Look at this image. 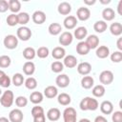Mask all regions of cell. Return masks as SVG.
<instances>
[{"label":"cell","mask_w":122,"mask_h":122,"mask_svg":"<svg viewBox=\"0 0 122 122\" xmlns=\"http://www.w3.org/2000/svg\"><path fill=\"white\" fill-rule=\"evenodd\" d=\"M117 12L119 15H122V0L119 1L118 5H117Z\"/></svg>","instance_id":"51"},{"label":"cell","mask_w":122,"mask_h":122,"mask_svg":"<svg viewBox=\"0 0 122 122\" xmlns=\"http://www.w3.org/2000/svg\"><path fill=\"white\" fill-rule=\"evenodd\" d=\"M100 111L104 114H111L113 112V105L111 101L105 100L100 104Z\"/></svg>","instance_id":"17"},{"label":"cell","mask_w":122,"mask_h":122,"mask_svg":"<svg viewBox=\"0 0 122 122\" xmlns=\"http://www.w3.org/2000/svg\"><path fill=\"white\" fill-rule=\"evenodd\" d=\"M9 10L12 13H16L21 9V3L18 0H10L9 2Z\"/></svg>","instance_id":"35"},{"label":"cell","mask_w":122,"mask_h":122,"mask_svg":"<svg viewBox=\"0 0 122 122\" xmlns=\"http://www.w3.org/2000/svg\"><path fill=\"white\" fill-rule=\"evenodd\" d=\"M100 2H101V4H109V3H111L110 0H108V1H103V0H101Z\"/></svg>","instance_id":"56"},{"label":"cell","mask_w":122,"mask_h":122,"mask_svg":"<svg viewBox=\"0 0 122 122\" xmlns=\"http://www.w3.org/2000/svg\"><path fill=\"white\" fill-rule=\"evenodd\" d=\"M95 2H96L95 0H92V1H91V0H84V3H85L86 5H89V6L95 4Z\"/></svg>","instance_id":"52"},{"label":"cell","mask_w":122,"mask_h":122,"mask_svg":"<svg viewBox=\"0 0 122 122\" xmlns=\"http://www.w3.org/2000/svg\"><path fill=\"white\" fill-rule=\"evenodd\" d=\"M5 75H6L5 71H2V70H0V80H1V79H2V78L5 76Z\"/></svg>","instance_id":"54"},{"label":"cell","mask_w":122,"mask_h":122,"mask_svg":"<svg viewBox=\"0 0 122 122\" xmlns=\"http://www.w3.org/2000/svg\"><path fill=\"white\" fill-rule=\"evenodd\" d=\"M77 23H78V20L73 15H68L64 19V21H63V25H64V27L67 30H72V29H74L76 27Z\"/></svg>","instance_id":"11"},{"label":"cell","mask_w":122,"mask_h":122,"mask_svg":"<svg viewBox=\"0 0 122 122\" xmlns=\"http://www.w3.org/2000/svg\"><path fill=\"white\" fill-rule=\"evenodd\" d=\"M79 107L82 111H95L99 107V104L95 98L87 96L80 101Z\"/></svg>","instance_id":"1"},{"label":"cell","mask_w":122,"mask_h":122,"mask_svg":"<svg viewBox=\"0 0 122 122\" xmlns=\"http://www.w3.org/2000/svg\"><path fill=\"white\" fill-rule=\"evenodd\" d=\"M77 113L74 108L67 107L63 112V119L64 122H76Z\"/></svg>","instance_id":"4"},{"label":"cell","mask_w":122,"mask_h":122,"mask_svg":"<svg viewBox=\"0 0 122 122\" xmlns=\"http://www.w3.org/2000/svg\"><path fill=\"white\" fill-rule=\"evenodd\" d=\"M9 10V3L6 0H0V12H6Z\"/></svg>","instance_id":"47"},{"label":"cell","mask_w":122,"mask_h":122,"mask_svg":"<svg viewBox=\"0 0 122 122\" xmlns=\"http://www.w3.org/2000/svg\"><path fill=\"white\" fill-rule=\"evenodd\" d=\"M31 112L32 117H34V116H36V115H39V114L44 113V109H43L42 107H40V106L36 105V106L32 107V109H31V112Z\"/></svg>","instance_id":"45"},{"label":"cell","mask_w":122,"mask_h":122,"mask_svg":"<svg viewBox=\"0 0 122 122\" xmlns=\"http://www.w3.org/2000/svg\"><path fill=\"white\" fill-rule=\"evenodd\" d=\"M79 122H91V121L88 118H82V119L79 120Z\"/></svg>","instance_id":"55"},{"label":"cell","mask_w":122,"mask_h":122,"mask_svg":"<svg viewBox=\"0 0 122 122\" xmlns=\"http://www.w3.org/2000/svg\"><path fill=\"white\" fill-rule=\"evenodd\" d=\"M108 28V25L107 23L104 21V20H99V21H96L94 24H93V30L98 32V33H102L104 32Z\"/></svg>","instance_id":"29"},{"label":"cell","mask_w":122,"mask_h":122,"mask_svg":"<svg viewBox=\"0 0 122 122\" xmlns=\"http://www.w3.org/2000/svg\"><path fill=\"white\" fill-rule=\"evenodd\" d=\"M45 121H46V117H45L44 113L36 115L33 117V122H45Z\"/></svg>","instance_id":"48"},{"label":"cell","mask_w":122,"mask_h":122,"mask_svg":"<svg viewBox=\"0 0 122 122\" xmlns=\"http://www.w3.org/2000/svg\"><path fill=\"white\" fill-rule=\"evenodd\" d=\"M111 60L113 63H119L122 60V51H115L111 54Z\"/></svg>","instance_id":"43"},{"label":"cell","mask_w":122,"mask_h":122,"mask_svg":"<svg viewBox=\"0 0 122 122\" xmlns=\"http://www.w3.org/2000/svg\"><path fill=\"white\" fill-rule=\"evenodd\" d=\"M93 84H94V80L90 75H85L81 79V86H82V88H84L86 90L91 89L93 86Z\"/></svg>","instance_id":"26"},{"label":"cell","mask_w":122,"mask_h":122,"mask_svg":"<svg viewBox=\"0 0 122 122\" xmlns=\"http://www.w3.org/2000/svg\"><path fill=\"white\" fill-rule=\"evenodd\" d=\"M10 83H11V79L6 74L0 80V87H2V88H9L10 86Z\"/></svg>","instance_id":"44"},{"label":"cell","mask_w":122,"mask_h":122,"mask_svg":"<svg viewBox=\"0 0 122 122\" xmlns=\"http://www.w3.org/2000/svg\"><path fill=\"white\" fill-rule=\"evenodd\" d=\"M73 35L70 31H63L59 36V44L61 46H69L72 43Z\"/></svg>","instance_id":"8"},{"label":"cell","mask_w":122,"mask_h":122,"mask_svg":"<svg viewBox=\"0 0 122 122\" xmlns=\"http://www.w3.org/2000/svg\"><path fill=\"white\" fill-rule=\"evenodd\" d=\"M90 48L88 47V45L86 44L85 41H80L77 45H76V52L80 55H87L90 51Z\"/></svg>","instance_id":"23"},{"label":"cell","mask_w":122,"mask_h":122,"mask_svg":"<svg viewBox=\"0 0 122 122\" xmlns=\"http://www.w3.org/2000/svg\"><path fill=\"white\" fill-rule=\"evenodd\" d=\"M88 34V30L85 27H78L74 30V32H73V36L77 39V40H83L84 38H86Z\"/></svg>","instance_id":"22"},{"label":"cell","mask_w":122,"mask_h":122,"mask_svg":"<svg viewBox=\"0 0 122 122\" xmlns=\"http://www.w3.org/2000/svg\"><path fill=\"white\" fill-rule=\"evenodd\" d=\"M46 13L42 10H35L33 13H32V16H31V19L32 21L37 24V25H41L43 24L45 21H46Z\"/></svg>","instance_id":"12"},{"label":"cell","mask_w":122,"mask_h":122,"mask_svg":"<svg viewBox=\"0 0 122 122\" xmlns=\"http://www.w3.org/2000/svg\"><path fill=\"white\" fill-rule=\"evenodd\" d=\"M51 69L53 72L55 73H59L64 70V65L61 61H53L51 65Z\"/></svg>","instance_id":"38"},{"label":"cell","mask_w":122,"mask_h":122,"mask_svg":"<svg viewBox=\"0 0 122 122\" xmlns=\"http://www.w3.org/2000/svg\"><path fill=\"white\" fill-rule=\"evenodd\" d=\"M112 122H122V112L115 111L112 114Z\"/></svg>","instance_id":"46"},{"label":"cell","mask_w":122,"mask_h":122,"mask_svg":"<svg viewBox=\"0 0 122 122\" xmlns=\"http://www.w3.org/2000/svg\"><path fill=\"white\" fill-rule=\"evenodd\" d=\"M14 102V94L10 90H7L5 91L1 96H0V103L3 107L5 108H9L10 107Z\"/></svg>","instance_id":"2"},{"label":"cell","mask_w":122,"mask_h":122,"mask_svg":"<svg viewBox=\"0 0 122 122\" xmlns=\"http://www.w3.org/2000/svg\"><path fill=\"white\" fill-rule=\"evenodd\" d=\"M35 55H36V51L31 47H27L23 51V56L27 60H32L35 57Z\"/></svg>","instance_id":"31"},{"label":"cell","mask_w":122,"mask_h":122,"mask_svg":"<svg viewBox=\"0 0 122 122\" xmlns=\"http://www.w3.org/2000/svg\"><path fill=\"white\" fill-rule=\"evenodd\" d=\"M7 24L10 26V27H14L18 24V17H17V14L15 13H10V15H8L7 19Z\"/></svg>","instance_id":"39"},{"label":"cell","mask_w":122,"mask_h":122,"mask_svg":"<svg viewBox=\"0 0 122 122\" xmlns=\"http://www.w3.org/2000/svg\"><path fill=\"white\" fill-rule=\"evenodd\" d=\"M15 105L18 108H24V107H26L28 105V99L23 95L17 96L15 98Z\"/></svg>","instance_id":"42"},{"label":"cell","mask_w":122,"mask_h":122,"mask_svg":"<svg viewBox=\"0 0 122 122\" xmlns=\"http://www.w3.org/2000/svg\"><path fill=\"white\" fill-rule=\"evenodd\" d=\"M35 71V65L33 62L31 61H27L24 63L23 65V72L26 74V75H32Z\"/></svg>","instance_id":"20"},{"label":"cell","mask_w":122,"mask_h":122,"mask_svg":"<svg viewBox=\"0 0 122 122\" xmlns=\"http://www.w3.org/2000/svg\"><path fill=\"white\" fill-rule=\"evenodd\" d=\"M11 82H12V84H13L15 87H20V86H22L23 83L25 82V79H24L23 74H22V73H19V72L14 73L13 76H12V78H11Z\"/></svg>","instance_id":"34"},{"label":"cell","mask_w":122,"mask_h":122,"mask_svg":"<svg viewBox=\"0 0 122 122\" xmlns=\"http://www.w3.org/2000/svg\"><path fill=\"white\" fill-rule=\"evenodd\" d=\"M0 122H10V120L7 117L2 116V117H0Z\"/></svg>","instance_id":"53"},{"label":"cell","mask_w":122,"mask_h":122,"mask_svg":"<svg viewBox=\"0 0 122 122\" xmlns=\"http://www.w3.org/2000/svg\"><path fill=\"white\" fill-rule=\"evenodd\" d=\"M116 46H117L118 51H122V38H121V37H119V38L117 39Z\"/></svg>","instance_id":"50"},{"label":"cell","mask_w":122,"mask_h":122,"mask_svg":"<svg viewBox=\"0 0 122 122\" xmlns=\"http://www.w3.org/2000/svg\"><path fill=\"white\" fill-rule=\"evenodd\" d=\"M48 30L51 35H58L62 30V26L59 23H51L49 26Z\"/></svg>","instance_id":"30"},{"label":"cell","mask_w":122,"mask_h":122,"mask_svg":"<svg viewBox=\"0 0 122 122\" xmlns=\"http://www.w3.org/2000/svg\"><path fill=\"white\" fill-rule=\"evenodd\" d=\"M1 94H2V91H1V88H0V96H1Z\"/></svg>","instance_id":"57"},{"label":"cell","mask_w":122,"mask_h":122,"mask_svg":"<svg viewBox=\"0 0 122 122\" xmlns=\"http://www.w3.org/2000/svg\"><path fill=\"white\" fill-rule=\"evenodd\" d=\"M51 55L54 59L60 60L66 56V51L63 47H55L51 51Z\"/></svg>","instance_id":"21"},{"label":"cell","mask_w":122,"mask_h":122,"mask_svg":"<svg viewBox=\"0 0 122 122\" xmlns=\"http://www.w3.org/2000/svg\"><path fill=\"white\" fill-rule=\"evenodd\" d=\"M110 31L114 36H119L122 33V25L119 22H114L110 26Z\"/></svg>","instance_id":"27"},{"label":"cell","mask_w":122,"mask_h":122,"mask_svg":"<svg viewBox=\"0 0 122 122\" xmlns=\"http://www.w3.org/2000/svg\"><path fill=\"white\" fill-rule=\"evenodd\" d=\"M58 94V90L55 86H48L44 90V95L47 98H54Z\"/></svg>","instance_id":"25"},{"label":"cell","mask_w":122,"mask_h":122,"mask_svg":"<svg viewBox=\"0 0 122 122\" xmlns=\"http://www.w3.org/2000/svg\"><path fill=\"white\" fill-rule=\"evenodd\" d=\"M57 10L60 14L62 15H68L71 11V6L70 3L68 2H61L59 5H58V8H57Z\"/></svg>","instance_id":"19"},{"label":"cell","mask_w":122,"mask_h":122,"mask_svg":"<svg viewBox=\"0 0 122 122\" xmlns=\"http://www.w3.org/2000/svg\"><path fill=\"white\" fill-rule=\"evenodd\" d=\"M57 101H58V103H59L60 105H62V106H68V105L71 103V96H70L68 93L62 92V93L58 94V96H57Z\"/></svg>","instance_id":"28"},{"label":"cell","mask_w":122,"mask_h":122,"mask_svg":"<svg viewBox=\"0 0 122 122\" xmlns=\"http://www.w3.org/2000/svg\"><path fill=\"white\" fill-rule=\"evenodd\" d=\"M85 42L88 45V47L90 48V50H93V49H96L98 47V45H99V38L95 34H91V35H89L87 37Z\"/></svg>","instance_id":"14"},{"label":"cell","mask_w":122,"mask_h":122,"mask_svg":"<svg viewBox=\"0 0 122 122\" xmlns=\"http://www.w3.org/2000/svg\"><path fill=\"white\" fill-rule=\"evenodd\" d=\"M91 17V10L86 7H80L76 11V19L80 21H87Z\"/></svg>","instance_id":"9"},{"label":"cell","mask_w":122,"mask_h":122,"mask_svg":"<svg viewBox=\"0 0 122 122\" xmlns=\"http://www.w3.org/2000/svg\"><path fill=\"white\" fill-rule=\"evenodd\" d=\"M63 65L69 69H71V68H74L76 67L77 65V58L74 56V55H71V54H69V55H66L64 57V61H63Z\"/></svg>","instance_id":"16"},{"label":"cell","mask_w":122,"mask_h":122,"mask_svg":"<svg viewBox=\"0 0 122 122\" xmlns=\"http://www.w3.org/2000/svg\"><path fill=\"white\" fill-rule=\"evenodd\" d=\"M24 85H25V87H26L27 89H29V90H34V89L37 87V81H36V79H35L34 77L30 76V77H28V78L25 80Z\"/></svg>","instance_id":"37"},{"label":"cell","mask_w":122,"mask_h":122,"mask_svg":"<svg viewBox=\"0 0 122 122\" xmlns=\"http://www.w3.org/2000/svg\"><path fill=\"white\" fill-rule=\"evenodd\" d=\"M24 118V114L20 109H13L9 113L10 122H22Z\"/></svg>","instance_id":"7"},{"label":"cell","mask_w":122,"mask_h":122,"mask_svg":"<svg viewBox=\"0 0 122 122\" xmlns=\"http://www.w3.org/2000/svg\"><path fill=\"white\" fill-rule=\"evenodd\" d=\"M17 17H18V24L22 25V26H25L26 24L29 23L30 17V14L28 12H19L17 14Z\"/></svg>","instance_id":"36"},{"label":"cell","mask_w":122,"mask_h":122,"mask_svg":"<svg viewBox=\"0 0 122 122\" xmlns=\"http://www.w3.org/2000/svg\"><path fill=\"white\" fill-rule=\"evenodd\" d=\"M30 100L31 103L37 105L43 101V94L40 92H32L30 95Z\"/></svg>","instance_id":"33"},{"label":"cell","mask_w":122,"mask_h":122,"mask_svg":"<svg viewBox=\"0 0 122 122\" xmlns=\"http://www.w3.org/2000/svg\"><path fill=\"white\" fill-rule=\"evenodd\" d=\"M61 116V112L57 108H51L47 112V117L50 121H57Z\"/></svg>","instance_id":"15"},{"label":"cell","mask_w":122,"mask_h":122,"mask_svg":"<svg viewBox=\"0 0 122 122\" xmlns=\"http://www.w3.org/2000/svg\"><path fill=\"white\" fill-rule=\"evenodd\" d=\"M32 35V32L30 28L26 26H21L16 30V37L22 41H28Z\"/></svg>","instance_id":"3"},{"label":"cell","mask_w":122,"mask_h":122,"mask_svg":"<svg viewBox=\"0 0 122 122\" xmlns=\"http://www.w3.org/2000/svg\"><path fill=\"white\" fill-rule=\"evenodd\" d=\"M113 73L109 71V70H106V71H101V73L99 74V81L101 83V85H110L112 83L113 81Z\"/></svg>","instance_id":"6"},{"label":"cell","mask_w":122,"mask_h":122,"mask_svg":"<svg viewBox=\"0 0 122 122\" xmlns=\"http://www.w3.org/2000/svg\"><path fill=\"white\" fill-rule=\"evenodd\" d=\"M94 122H108V120H107V118L104 117L103 115H98V116L95 117Z\"/></svg>","instance_id":"49"},{"label":"cell","mask_w":122,"mask_h":122,"mask_svg":"<svg viewBox=\"0 0 122 122\" xmlns=\"http://www.w3.org/2000/svg\"><path fill=\"white\" fill-rule=\"evenodd\" d=\"M3 44L8 50H14L18 46V38L13 34H8L5 36Z\"/></svg>","instance_id":"5"},{"label":"cell","mask_w":122,"mask_h":122,"mask_svg":"<svg viewBox=\"0 0 122 122\" xmlns=\"http://www.w3.org/2000/svg\"><path fill=\"white\" fill-rule=\"evenodd\" d=\"M92 71V65L89 62H81L77 65V71L81 75H88Z\"/></svg>","instance_id":"13"},{"label":"cell","mask_w":122,"mask_h":122,"mask_svg":"<svg viewBox=\"0 0 122 122\" xmlns=\"http://www.w3.org/2000/svg\"><path fill=\"white\" fill-rule=\"evenodd\" d=\"M49 53H50V51L47 47H40L38 48V50L36 51V55L39 57V58H47L49 56Z\"/></svg>","instance_id":"41"},{"label":"cell","mask_w":122,"mask_h":122,"mask_svg":"<svg viewBox=\"0 0 122 122\" xmlns=\"http://www.w3.org/2000/svg\"><path fill=\"white\" fill-rule=\"evenodd\" d=\"M11 63L10 57L8 55H1L0 56V68L2 69H6L8 67H10Z\"/></svg>","instance_id":"40"},{"label":"cell","mask_w":122,"mask_h":122,"mask_svg":"<svg viewBox=\"0 0 122 122\" xmlns=\"http://www.w3.org/2000/svg\"><path fill=\"white\" fill-rule=\"evenodd\" d=\"M95 54L100 59H105L110 55V49L107 46H99L96 48Z\"/></svg>","instance_id":"18"},{"label":"cell","mask_w":122,"mask_h":122,"mask_svg":"<svg viewBox=\"0 0 122 122\" xmlns=\"http://www.w3.org/2000/svg\"><path fill=\"white\" fill-rule=\"evenodd\" d=\"M105 92H106L105 87L103 85H101V84L94 86L92 88V93L95 97H102L105 94Z\"/></svg>","instance_id":"32"},{"label":"cell","mask_w":122,"mask_h":122,"mask_svg":"<svg viewBox=\"0 0 122 122\" xmlns=\"http://www.w3.org/2000/svg\"><path fill=\"white\" fill-rule=\"evenodd\" d=\"M102 17L104 21H112L115 17V12L112 8H105L102 11Z\"/></svg>","instance_id":"24"},{"label":"cell","mask_w":122,"mask_h":122,"mask_svg":"<svg viewBox=\"0 0 122 122\" xmlns=\"http://www.w3.org/2000/svg\"><path fill=\"white\" fill-rule=\"evenodd\" d=\"M71 80H70V77L65 74V73H61V74H58L55 78V83L56 85L59 87V88H66L69 86Z\"/></svg>","instance_id":"10"}]
</instances>
